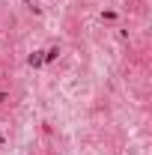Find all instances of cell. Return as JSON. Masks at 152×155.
<instances>
[{
	"instance_id": "cell-2",
	"label": "cell",
	"mask_w": 152,
	"mask_h": 155,
	"mask_svg": "<svg viewBox=\"0 0 152 155\" xmlns=\"http://www.w3.org/2000/svg\"><path fill=\"white\" fill-rule=\"evenodd\" d=\"M3 101H6V93H0V104H3Z\"/></svg>"
},
{
	"instance_id": "cell-1",
	"label": "cell",
	"mask_w": 152,
	"mask_h": 155,
	"mask_svg": "<svg viewBox=\"0 0 152 155\" xmlns=\"http://www.w3.org/2000/svg\"><path fill=\"white\" fill-rule=\"evenodd\" d=\"M42 63H45L42 54H30V66H42Z\"/></svg>"
}]
</instances>
